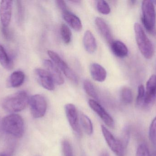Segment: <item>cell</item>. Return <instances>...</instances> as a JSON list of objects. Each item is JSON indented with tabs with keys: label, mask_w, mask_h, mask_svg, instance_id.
Listing matches in <instances>:
<instances>
[{
	"label": "cell",
	"mask_w": 156,
	"mask_h": 156,
	"mask_svg": "<svg viewBox=\"0 0 156 156\" xmlns=\"http://www.w3.org/2000/svg\"><path fill=\"white\" fill-rule=\"evenodd\" d=\"M83 89L86 93L90 97L98 100V95L93 84L90 81L84 80L83 83Z\"/></svg>",
	"instance_id": "obj_22"
},
{
	"label": "cell",
	"mask_w": 156,
	"mask_h": 156,
	"mask_svg": "<svg viewBox=\"0 0 156 156\" xmlns=\"http://www.w3.org/2000/svg\"><path fill=\"white\" fill-rule=\"evenodd\" d=\"M83 44L85 50L88 53H94L97 48L96 39L90 30H87L84 33L83 37Z\"/></svg>",
	"instance_id": "obj_18"
},
{
	"label": "cell",
	"mask_w": 156,
	"mask_h": 156,
	"mask_svg": "<svg viewBox=\"0 0 156 156\" xmlns=\"http://www.w3.org/2000/svg\"></svg>",
	"instance_id": "obj_39"
},
{
	"label": "cell",
	"mask_w": 156,
	"mask_h": 156,
	"mask_svg": "<svg viewBox=\"0 0 156 156\" xmlns=\"http://www.w3.org/2000/svg\"><path fill=\"white\" fill-rule=\"evenodd\" d=\"M65 111L68 121L71 128L73 131L80 135V128L79 125L77 110L76 106L72 103L66 104Z\"/></svg>",
	"instance_id": "obj_9"
},
{
	"label": "cell",
	"mask_w": 156,
	"mask_h": 156,
	"mask_svg": "<svg viewBox=\"0 0 156 156\" xmlns=\"http://www.w3.org/2000/svg\"><path fill=\"white\" fill-rule=\"evenodd\" d=\"M103 135L108 146L117 156H125V147L119 139L114 137L112 134L103 125H101Z\"/></svg>",
	"instance_id": "obj_7"
},
{
	"label": "cell",
	"mask_w": 156,
	"mask_h": 156,
	"mask_svg": "<svg viewBox=\"0 0 156 156\" xmlns=\"http://www.w3.org/2000/svg\"><path fill=\"white\" fill-rule=\"evenodd\" d=\"M153 2L154 4H156V1H153Z\"/></svg>",
	"instance_id": "obj_38"
},
{
	"label": "cell",
	"mask_w": 156,
	"mask_h": 156,
	"mask_svg": "<svg viewBox=\"0 0 156 156\" xmlns=\"http://www.w3.org/2000/svg\"><path fill=\"white\" fill-rule=\"evenodd\" d=\"M29 104L31 114L34 118H42L45 114L47 103L43 95L36 94L32 96L29 100Z\"/></svg>",
	"instance_id": "obj_5"
},
{
	"label": "cell",
	"mask_w": 156,
	"mask_h": 156,
	"mask_svg": "<svg viewBox=\"0 0 156 156\" xmlns=\"http://www.w3.org/2000/svg\"><path fill=\"white\" fill-rule=\"evenodd\" d=\"M152 156H156V151L155 152H154V153L153 154V155Z\"/></svg>",
	"instance_id": "obj_36"
},
{
	"label": "cell",
	"mask_w": 156,
	"mask_h": 156,
	"mask_svg": "<svg viewBox=\"0 0 156 156\" xmlns=\"http://www.w3.org/2000/svg\"><path fill=\"white\" fill-rule=\"evenodd\" d=\"M0 156H12L10 155V154H7V153H3L1 154Z\"/></svg>",
	"instance_id": "obj_35"
},
{
	"label": "cell",
	"mask_w": 156,
	"mask_h": 156,
	"mask_svg": "<svg viewBox=\"0 0 156 156\" xmlns=\"http://www.w3.org/2000/svg\"><path fill=\"white\" fill-rule=\"evenodd\" d=\"M16 15L17 22L19 25H21L23 22L24 17V10L22 2L20 1H16Z\"/></svg>",
	"instance_id": "obj_26"
},
{
	"label": "cell",
	"mask_w": 156,
	"mask_h": 156,
	"mask_svg": "<svg viewBox=\"0 0 156 156\" xmlns=\"http://www.w3.org/2000/svg\"><path fill=\"white\" fill-rule=\"evenodd\" d=\"M110 45L112 51L116 56L122 58L128 55V48L126 45L122 41H114Z\"/></svg>",
	"instance_id": "obj_19"
},
{
	"label": "cell",
	"mask_w": 156,
	"mask_h": 156,
	"mask_svg": "<svg viewBox=\"0 0 156 156\" xmlns=\"http://www.w3.org/2000/svg\"><path fill=\"white\" fill-rule=\"evenodd\" d=\"M24 73L20 71H16L12 73L7 81L8 88H16L21 86L24 81Z\"/></svg>",
	"instance_id": "obj_17"
},
{
	"label": "cell",
	"mask_w": 156,
	"mask_h": 156,
	"mask_svg": "<svg viewBox=\"0 0 156 156\" xmlns=\"http://www.w3.org/2000/svg\"><path fill=\"white\" fill-rule=\"evenodd\" d=\"M95 24L101 35L111 45L114 40L111 29L105 21L101 17H97L95 19Z\"/></svg>",
	"instance_id": "obj_14"
},
{
	"label": "cell",
	"mask_w": 156,
	"mask_h": 156,
	"mask_svg": "<svg viewBox=\"0 0 156 156\" xmlns=\"http://www.w3.org/2000/svg\"><path fill=\"white\" fill-rule=\"evenodd\" d=\"M0 64L3 67L7 70H11L13 67V62L6 50L0 44Z\"/></svg>",
	"instance_id": "obj_20"
},
{
	"label": "cell",
	"mask_w": 156,
	"mask_h": 156,
	"mask_svg": "<svg viewBox=\"0 0 156 156\" xmlns=\"http://www.w3.org/2000/svg\"><path fill=\"white\" fill-rule=\"evenodd\" d=\"M156 99V75H152L146 83L145 95L143 104L144 106L152 105Z\"/></svg>",
	"instance_id": "obj_8"
},
{
	"label": "cell",
	"mask_w": 156,
	"mask_h": 156,
	"mask_svg": "<svg viewBox=\"0 0 156 156\" xmlns=\"http://www.w3.org/2000/svg\"><path fill=\"white\" fill-rule=\"evenodd\" d=\"M100 156H110V155H109V153L106 151H103L101 154Z\"/></svg>",
	"instance_id": "obj_34"
},
{
	"label": "cell",
	"mask_w": 156,
	"mask_h": 156,
	"mask_svg": "<svg viewBox=\"0 0 156 156\" xmlns=\"http://www.w3.org/2000/svg\"><path fill=\"white\" fill-rule=\"evenodd\" d=\"M80 121L82 126L86 133L88 135L92 134L93 126L90 118L84 114L81 113L80 115Z\"/></svg>",
	"instance_id": "obj_21"
},
{
	"label": "cell",
	"mask_w": 156,
	"mask_h": 156,
	"mask_svg": "<svg viewBox=\"0 0 156 156\" xmlns=\"http://www.w3.org/2000/svg\"><path fill=\"white\" fill-rule=\"evenodd\" d=\"M90 72L92 78L95 81L102 82L106 79V70L103 67L97 63H92L91 65Z\"/></svg>",
	"instance_id": "obj_16"
},
{
	"label": "cell",
	"mask_w": 156,
	"mask_h": 156,
	"mask_svg": "<svg viewBox=\"0 0 156 156\" xmlns=\"http://www.w3.org/2000/svg\"><path fill=\"white\" fill-rule=\"evenodd\" d=\"M129 138H130V132H129V129L126 128L124 131L122 140H120L125 148H126L128 144Z\"/></svg>",
	"instance_id": "obj_31"
},
{
	"label": "cell",
	"mask_w": 156,
	"mask_h": 156,
	"mask_svg": "<svg viewBox=\"0 0 156 156\" xmlns=\"http://www.w3.org/2000/svg\"><path fill=\"white\" fill-rule=\"evenodd\" d=\"M136 156H150L149 149L145 144H142L138 146Z\"/></svg>",
	"instance_id": "obj_30"
},
{
	"label": "cell",
	"mask_w": 156,
	"mask_h": 156,
	"mask_svg": "<svg viewBox=\"0 0 156 156\" xmlns=\"http://www.w3.org/2000/svg\"><path fill=\"white\" fill-rule=\"evenodd\" d=\"M2 127L7 134L16 138H21L24 132L23 119L19 114H12L3 118Z\"/></svg>",
	"instance_id": "obj_2"
},
{
	"label": "cell",
	"mask_w": 156,
	"mask_h": 156,
	"mask_svg": "<svg viewBox=\"0 0 156 156\" xmlns=\"http://www.w3.org/2000/svg\"><path fill=\"white\" fill-rule=\"evenodd\" d=\"M62 146L64 156H74L72 147L68 140H64L62 142Z\"/></svg>",
	"instance_id": "obj_29"
},
{
	"label": "cell",
	"mask_w": 156,
	"mask_h": 156,
	"mask_svg": "<svg viewBox=\"0 0 156 156\" xmlns=\"http://www.w3.org/2000/svg\"><path fill=\"white\" fill-rule=\"evenodd\" d=\"M55 2L58 7L62 11V13L68 10L67 6L65 1L58 0L56 1Z\"/></svg>",
	"instance_id": "obj_32"
},
{
	"label": "cell",
	"mask_w": 156,
	"mask_h": 156,
	"mask_svg": "<svg viewBox=\"0 0 156 156\" xmlns=\"http://www.w3.org/2000/svg\"><path fill=\"white\" fill-rule=\"evenodd\" d=\"M89 104L91 109L99 115L106 125L111 128L114 127L113 119L98 103L94 100H90Z\"/></svg>",
	"instance_id": "obj_11"
},
{
	"label": "cell",
	"mask_w": 156,
	"mask_h": 156,
	"mask_svg": "<svg viewBox=\"0 0 156 156\" xmlns=\"http://www.w3.org/2000/svg\"><path fill=\"white\" fill-rule=\"evenodd\" d=\"M121 100L125 104H130L133 102V94L132 90L128 87L122 88L121 92Z\"/></svg>",
	"instance_id": "obj_23"
},
{
	"label": "cell",
	"mask_w": 156,
	"mask_h": 156,
	"mask_svg": "<svg viewBox=\"0 0 156 156\" xmlns=\"http://www.w3.org/2000/svg\"><path fill=\"white\" fill-rule=\"evenodd\" d=\"M48 54L49 57L54 61V64L63 71L65 76L73 83L77 84L78 80L76 75L66 62L59 56V55L56 52L50 50L48 51Z\"/></svg>",
	"instance_id": "obj_6"
},
{
	"label": "cell",
	"mask_w": 156,
	"mask_h": 156,
	"mask_svg": "<svg viewBox=\"0 0 156 156\" xmlns=\"http://www.w3.org/2000/svg\"><path fill=\"white\" fill-rule=\"evenodd\" d=\"M13 1H2L0 3V20L3 27H8L11 22Z\"/></svg>",
	"instance_id": "obj_12"
},
{
	"label": "cell",
	"mask_w": 156,
	"mask_h": 156,
	"mask_svg": "<svg viewBox=\"0 0 156 156\" xmlns=\"http://www.w3.org/2000/svg\"><path fill=\"white\" fill-rule=\"evenodd\" d=\"M145 95V88L143 84L139 85L138 88L137 98H136V104L138 106L142 105L144 103Z\"/></svg>",
	"instance_id": "obj_28"
},
{
	"label": "cell",
	"mask_w": 156,
	"mask_h": 156,
	"mask_svg": "<svg viewBox=\"0 0 156 156\" xmlns=\"http://www.w3.org/2000/svg\"><path fill=\"white\" fill-rule=\"evenodd\" d=\"M142 21L148 32H154L156 23V13L153 1L145 0L142 2Z\"/></svg>",
	"instance_id": "obj_4"
},
{
	"label": "cell",
	"mask_w": 156,
	"mask_h": 156,
	"mask_svg": "<svg viewBox=\"0 0 156 156\" xmlns=\"http://www.w3.org/2000/svg\"><path fill=\"white\" fill-rule=\"evenodd\" d=\"M96 6L98 11L103 14H108L111 12V8L106 1H97Z\"/></svg>",
	"instance_id": "obj_27"
},
{
	"label": "cell",
	"mask_w": 156,
	"mask_h": 156,
	"mask_svg": "<svg viewBox=\"0 0 156 156\" xmlns=\"http://www.w3.org/2000/svg\"><path fill=\"white\" fill-rule=\"evenodd\" d=\"M64 20L76 31H80L82 28V24L80 18L68 10L62 13Z\"/></svg>",
	"instance_id": "obj_15"
},
{
	"label": "cell",
	"mask_w": 156,
	"mask_h": 156,
	"mask_svg": "<svg viewBox=\"0 0 156 156\" xmlns=\"http://www.w3.org/2000/svg\"><path fill=\"white\" fill-rule=\"evenodd\" d=\"M43 64L55 83L58 85L63 84L64 79L58 67L51 60H44L43 61Z\"/></svg>",
	"instance_id": "obj_13"
},
{
	"label": "cell",
	"mask_w": 156,
	"mask_h": 156,
	"mask_svg": "<svg viewBox=\"0 0 156 156\" xmlns=\"http://www.w3.org/2000/svg\"><path fill=\"white\" fill-rule=\"evenodd\" d=\"M29 100L30 98L26 92H17L5 98L2 102V107L8 112L12 114L18 112L27 107Z\"/></svg>",
	"instance_id": "obj_1"
},
{
	"label": "cell",
	"mask_w": 156,
	"mask_h": 156,
	"mask_svg": "<svg viewBox=\"0 0 156 156\" xmlns=\"http://www.w3.org/2000/svg\"><path fill=\"white\" fill-rule=\"evenodd\" d=\"M2 33L4 37L6 39H9L10 37H10L11 34H10V31L8 30L7 27H2Z\"/></svg>",
	"instance_id": "obj_33"
},
{
	"label": "cell",
	"mask_w": 156,
	"mask_h": 156,
	"mask_svg": "<svg viewBox=\"0 0 156 156\" xmlns=\"http://www.w3.org/2000/svg\"><path fill=\"white\" fill-rule=\"evenodd\" d=\"M60 34L62 39L66 44H69L71 40L72 33L70 28L66 25L63 24L60 27Z\"/></svg>",
	"instance_id": "obj_24"
},
{
	"label": "cell",
	"mask_w": 156,
	"mask_h": 156,
	"mask_svg": "<svg viewBox=\"0 0 156 156\" xmlns=\"http://www.w3.org/2000/svg\"><path fill=\"white\" fill-rule=\"evenodd\" d=\"M81 156H86V155H85V154H84V153H83L82 154Z\"/></svg>",
	"instance_id": "obj_37"
},
{
	"label": "cell",
	"mask_w": 156,
	"mask_h": 156,
	"mask_svg": "<svg viewBox=\"0 0 156 156\" xmlns=\"http://www.w3.org/2000/svg\"><path fill=\"white\" fill-rule=\"evenodd\" d=\"M134 29L136 44L140 52L146 59H150L154 54V46L152 42L140 24L135 23Z\"/></svg>",
	"instance_id": "obj_3"
},
{
	"label": "cell",
	"mask_w": 156,
	"mask_h": 156,
	"mask_svg": "<svg viewBox=\"0 0 156 156\" xmlns=\"http://www.w3.org/2000/svg\"><path fill=\"white\" fill-rule=\"evenodd\" d=\"M149 137L152 144L156 148V117L153 120L150 125Z\"/></svg>",
	"instance_id": "obj_25"
},
{
	"label": "cell",
	"mask_w": 156,
	"mask_h": 156,
	"mask_svg": "<svg viewBox=\"0 0 156 156\" xmlns=\"http://www.w3.org/2000/svg\"><path fill=\"white\" fill-rule=\"evenodd\" d=\"M34 74L37 81L44 89L49 91L55 89V82L46 70L41 68L36 69Z\"/></svg>",
	"instance_id": "obj_10"
}]
</instances>
